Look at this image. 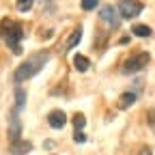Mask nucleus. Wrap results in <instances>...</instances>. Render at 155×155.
Segmentation results:
<instances>
[{
	"instance_id": "1",
	"label": "nucleus",
	"mask_w": 155,
	"mask_h": 155,
	"mask_svg": "<svg viewBox=\"0 0 155 155\" xmlns=\"http://www.w3.org/2000/svg\"><path fill=\"white\" fill-rule=\"evenodd\" d=\"M48 63V52H39V54H35L32 58H28V61H24L22 65H19L17 69H15V82L19 84V82H24V80H28V78H32V75H37L39 71L43 69V65Z\"/></svg>"
},
{
	"instance_id": "2",
	"label": "nucleus",
	"mask_w": 155,
	"mask_h": 155,
	"mask_svg": "<svg viewBox=\"0 0 155 155\" xmlns=\"http://www.w3.org/2000/svg\"><path fill=\"white\" fill-rule=\"evenodd\" d=\"M0 35H2V39H5V43L15 52V54H19L22 52V26H19L17 22H11V19H2V24H0Z\"/></svg>"
},
{
	"instance_id": "3",
	"label": "nucleus",
	"mask_w": 155,
	"mask_h": 155,
	"mask_svg": "<svg viewBox=\"0 0 155 155\" xmlns=\"http://www.w3.org/2000/svg\"><path fill=\"white\" fill-rule=\"evenodd\" d=\"M142 2H138V0H121L119 2V15L123 19H134L136 15L142 13Z\"/></svg>"
},
{
	"instance_id": "4",
	"label": "nucleus",
	"mask_w": 155,
	"mask_h": 155,
	"mask_svg": "<svg viewBox=\"0 0 155 155\" xmlns=\"http://www.w3.org/2000/svg\"><path fill=\"white\" fill-rule=\"evenodd\" d=\"M147 63H149V54L147 52H142L138 56H129L125 61V65H123V73H136V71H140Z\"/></svg>"
},
{
	"instance_id": "5",
	"label": "nucleus",
	"mask_w": 155,
	"mask_h": 155,
	"mask_svg": "<svg viewBox=\"0 0 155 155\" xmlns=\"http://www.w3.org/2000/svg\"><path fill=\"white\" fill-rule=\"evenodd\" d=\"M99 17L104 19L110 28H119V24H121V15H119V11H116L114 7H104L99 11Z\"/></svg>"
},
{
	"instance_id": "6",
	"label": "nucleus",
	"mask_w": 155,
	"mask_h": 155,
	"mask_svg": "<svg viewBox=\"0 0 155 155\" xmlns=\"http://www.w3.org/2000/svg\"><path fill=\"white\" fill-rule=\"evenodd\" d=\"M48 123H50L54 129H63L65 123H67V116H65L63 110H54V112H50V116H48Z\"/></svg>"
},
{
	"instance_id": "7",
	"label": "nucleus",
	"mask_w": 155,
	"mask_h": 155,
	"mask_svg": "<svg viewBox=\"0 0 155 155\" xmlns=\"http://www.w3.org/2000/svg\"><path fill=\"white\" fill-rule=\"evenodd\" d=\"M19 134H22V125L17 121V108H13V114H11V127H9V138L13 142L19 140Z\"/></svg>"
},
{
	"instance_id": "8",
	"label": "nucleus",
	"mask_w": 155,
	"mask_h": 155,
	"mask_svg": "<svg viewBox=\"0 0 155 155\" xmlns=\"http://www.w3.org/2000/svg\"><path fill=\"white\" fill-rule=\"evenodd\" d=\"M73 67H75L78 71H86V69L91 67V63H88V58H86V56L75 54V56H73Z\"/></svg>"
},
{
	"instance_id": "9",
	"label": "nucleus",
	"mask_w": 155,
	"mask_h": 155,
	"mask_svg": "<svg viewBox=\"0 0 155 155\" xmlns=\"http://www.w3.org/2000/svg\"><path fill=\"white\" fill-rule=\"evenodd\" d=\"M30 149H32L30 142H15V144L11 147V153H13V155H26Z\"/></svg>"
},
{
	"instance_id": "10",
	"label": "nucleus",
	"mask_w": 155,
	"mask_h": 155,
	"mask_svg": "<svg viewBox=\"0 0 155 155\" xmlns=\"http://www.w3.org/2000/svg\"><path fill=\"white\" fill-rule=\"evenodd\" d=\"M136 97H138V95H136V93H131V91L123 93V97L119 99V106H121V108H129V106L136 101Z\"/></svg>"
},
{
	"instance_id": "11",
	"label": "nucleus",
	"mask_w": 155,
	"mask_h": 155,
	"mask_svg": "<svg viewBox=\"0 0 155 155\" xmlns=\"http://www.w3.org/2000/svg\"><path fill=\"white\" fill-rule=\"evenodd\" d=\"M80 39H82V28L78 26L75 30H73V35L67 39V50H71V48H75L78 43H80Z\"/></svg>"
},
{
	"instance_id": "12",
	"label": "nucleus",
	"mask_w": 155,
	"mask_h": 155,
	"mask_svg": "<svg viewBox=\"0 0 155 155\" xmlns=\"http://www.w3.org/2000/svg\"><path fill=\"white\" fill-rule=\"evenodd\" d=\"M131 32L138 35V37H151V28L144 26V24H136V26L131 28Z\"/></svg>"
},
{
	"instance_id": "13",
	"label": "nucleus",
	"mask_w": 155,
	"mask_h": 155,
	"mask_svg": "<svg viewBox=\"0 0 155 155\" xmlns=\"http://www.w3.org/2000/svg\"><path fill=\"white\" fill-rule=\"evenodd\" d=\"M73 125H75V131H82V129H84V125H86L84 114H75V116H73Z\"/></svg>"
},
{
	"instance_id": "14",
	"label": "nucleus",
	"mask_w": 155,
	"mask_h": 155,
	"mask_svg": "<svg viewBox=\"0 0 155 155\" xmlns=\"http://www.w3.org/2000/svg\"><path fill=\"white\" fill-rule=\"evenodd\" d=\"M97 5H99V0H82V2H80V7H82L84 11H93Z\"/></svg>"
},
{
	"instance_id": "15",
	"label": "nucleus",
	"mask_w": 155,
	"mask_h": 155,
	"mask_svg": "<svg viewBox=\"0 0 155 155\" xmlns=\"http://www.w3.org/2000/svg\"><path fill=\"white\" fill-rule=\"evenodd\" d=\"M30 7H32V0H17V9L22 11V13L30 11Z\"/></svg>"
},
{
	"instance_id": "16",
	"label": "nucleus",
	"mask_w": 155,
	"mask_h": 155,
	"mask_svg": "<svg viewBox=\"0 0 155 155\" xmlns=\"http://www.w3.org/2000/svg\"><path fill=\"white\" fill-rule=\"evenodd\" d=\"M15 99H17V106H15V108L19 110V108L24 106V101H26V95H24V91H17V95H15Z\"/></svg>"
},
{
	"instance_id": "17",
	"label": "nucleus",
	"mask_w": 155,
	"mask_h": 155,
	"mask_svg": "<svg viewBox=\"0 0 155 155\" xmlns=\"http://www.w3.org/2000/svg\"><path fill=\"white\" fill-rule=\"evenodd\" d=\"M73 138H75V142H84V140H86V136H84L82 131H75V136H73Z\"/></svg>"
},
{
	"instance_id": "18",
	"label": "nucleus",
	"mask_w": 155,
	"mask_h": 155,
	"mask_svg": "<svg viewBox=\"0 0 155 155\" xmlns=\"http://www.w3.org/2000/svg\"><path fill=\"white\" fill-rule=\"evenodd\" d=\"M138 155H153V153H151V149H149V147H144V149H142Z\"/></svg>"
}]
</instances>
